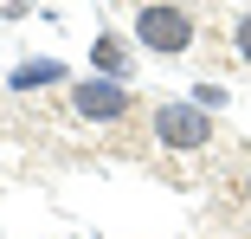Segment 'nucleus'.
Listing matches in <instances>:
<instances>
[{
    "label": "nucleus",
    "instance_id": "f257e3e1",
    "mask_svg": "<svg viewBox=\"0 0 251 239\" xmlns=\"http://www.w3.org/2000/svg\"><path fill=\"white\" fill-rule=\"evenodd\" d=\"M135 32H142L148 52H161V59H180L187 45H193V20H187L180 7H142Z\"/></svg>",
    "mask_w": 251,
    "mask_h": 239
},
{
    "label": "nucleus",
    "instance_id": "7ed1b4c3",
    "mask_svg": "<svg viewBox=\"0 0 251 239\" xmlns=\"http://www.w3.org/2000/svg\"><path fill=\"white\" fill-rule=\"evenodd\" d=\"M71 104H77L90 123H116V117L129 110V90H123L116 78H90V84H77V90H71Z\"/></svg>",
    "mask_w": 251,
    "mask_h": 239
},
{
    "label": "nucleus",
    "instance_id": "20e7f679",
    "mask_svg": "<svg viewBox=\"0 0 251 239\" xmlns=\"http://www.w3.org/2000/svg\"><path fill=\"white\" fill-rule=\"evenodd\" d=\"M90 59H97V71H110V78H123V71H129V52H123V39H116V32H97Z\"/></svg>",
    "mask_w": 251,
    "mask_h": 239
},
{
    "label": "nucleus",
    "instance_id": "423d86ee",
    "mask_svg": "<svg viewBox=\"0 0 251 239\" xmlns=\"http://www.w3.org/2000/svg\"><path fill=\"white\" fill-rule=\"evenodd\" d=\"M193 104H200V110H213V104H226V90H219V84H200V90H193Z\"/></svg>",
    "mask_w": 251,
    "mask_h": 239
},
{
    "label": "nucleus",
    "instance_id": "39448f33",
    "mask_svg": "<svg viewBox=\"0 0 251 239\" xmlns=\"http://www.w3.org/2000/svg\"><path fill=\"white\" fill-rule=\"evenodd\" d=\"M52 78H65V65H58V59H32V65H20V71H13V90H32V84H52Z\"/></svg>",
    "mask_w": 251,
    "mask_h": 239
},
{
    "label": "nucleus",
    "instance_id": "0eeeda50",
    "mask_svg": "<svg viewBox=\"0 0 251 239\" xmlns=\"http://www.w3.org/2000/svg\"><path fill=\"white\" fill-rule=\"evenodd\" d=\"M238 59H251V13L238 20Z\"/></svg>",
    "mask_w": 251,
    "mask_h": 239
},
{
    "label": "nucleus",
    "instance_id": "f03ea898",
    "mask_svg": "<svg viewBox=\"0 0 251 239\" xmlns=\"http://www.w3.org/2000/svg\"><path fill=\"white\" fill-rule=\"evenodd\" d=\"M155 129H161V142H174V149H206V142H213V117L200 104H161Z\"/></svg>",
    "mask_w": 251,
    "mask_h": 239
}]
</instances>
